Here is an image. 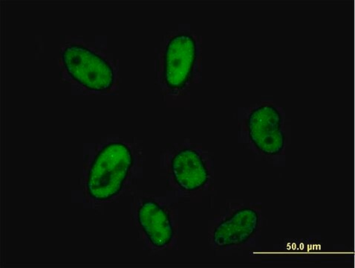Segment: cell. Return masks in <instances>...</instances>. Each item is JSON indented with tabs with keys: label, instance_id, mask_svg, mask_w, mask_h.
I'll return each instance as SVG.
<instances>
[{
	"label": "cell",
	"instance_id": "6da1fadb",
	"mask_svg": "<svg viewBox=\"0 0 355 268\" xmlns=\"http://www.w3.org/2000/svg\"><path fill=\"white\" fill-rule=\"evenodd\" d=\"M133 164L131 150L124 144L104 146L92 162L87 184L91 198L107 201L122 190Z\"/></svg>",
	"mask_w": 355,
	"mask_h": 268
},
{
	"label": "cell",
	"instance_id": "7a4b0ae2",
	"mask_svg": "<svg viewBox=\"0 0 355 268\" xmlns=\"http://www.w3.org/2000/svg\"><path fill=\"white\" fill-rule=\"evenodd\" d=\"M68 74L83 86L93 91L110 89L114 81V71L105 59L92 50L72 44L62 53Z\"/></svg>",
	"mask_w": 355,
	"mask_h": 268
},
{
	"label": "cell",
	"instance_id": "3957f363",
	"mask_svg": "<svg viewBox=\"0 0 355 268\" xmlns=\"http://www.w3.org/2000/svg\"><path fill=\"white\" fill-rule=\"evenodd\" d=\"M197 47L189 35L173 37L166 46L164 55V76L172 89L183 88L189 80L196 63Z\"/></svg>",
	"mask_w": 355,
	"mask_h": 268
},
{
	"label": "cell",
	"instance_id": "277c9868",
	"mask_svg": "<svg viewBox=\"0 0 355 268\" xmlns=\"http://www.w3.org/2000/svg\"><path fill=\"white\" fill-rule=\"evenodd\" d=\"M250 140L268 156H275L284 149L285 135L282 131V117L273 106H261L250 113L248 120Z\"/></svg>",
	"mask_w": 355,
	"mask_h": 268
},
{
	"label": "cell",
	"instance_id": "5b68a950",
	"mask_svg": "<svg viewBox=\"0 0 355 268\" xmlns=\"http://www.w3.org/2000/svg\"><path fill=\"white\" fill-rule=\"evenodd\" d=\"M259 216L253 209L235 212L215 228L214 242L220 249L245 243L257 230Z\"/></svg>",
	"mask_w": 355,
	"mask_h": 268
},
{
	"label": "cell",
	"instance_id": "8992f818",
	"mask_svg": "<svg viewBox=\"0 0 355 268\" xmlns=\"http://www.w3.org/2000/svg\"><path fill=\"white\" fill-rule=\"evenodd\" d=\"M172 171L175 182L186 191L201 189L209 179V172L200 154L190 149L175 154Z\"/></svg>",
	"mask_w": 355,
	"mask_h": 268
},
{
	"label": "cell",
	"instance_id": "52a82bcc",
	"mask_svg": "<svg viewBox=\"0 0 355 268\" xmlns=\"http://www.w3.org/2000/svg\"><path fill=\"white\" fill-rule=\"evenodd\" d=\"M138 219L144 232L156 247L168 245L174 231L170 215L153 201H144L138 212Z\"/></svg>",
	"mask_w": 355,
	"mask_h": 268
}]
</instances>
